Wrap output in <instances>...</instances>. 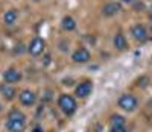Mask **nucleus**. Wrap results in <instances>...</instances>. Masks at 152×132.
Here are the masks:
<instances>
[{
  "mask_svg": "<svg viewBox=\"0 0 152 132\" xmlns=\"http://www.w3.org/2000/svg\"><path fill=\"white\" fill-rule=\"evenodd\" d=\"M26 115L18 108H14L8 112L5 128L8 132H24L26 131Z\"/></svg>",
  "mask_w": 152,
  "mask_h": 132,
  "instance_id": "nucleus-1",
  "label": "nucleus"
},
{
  "mask_svg": "<svg viewBox=\"0 0 152 132\" xmlns=\"http://www.w3.org/2000/svg\"><path fill=\"white\" fill-rule=\"evenodd\" d=\"M56 103H58V108L62 111V114L67 115V117H72L76 112V109H78V102H76V97L69 94V93L59 94Z\"/></svg>",
  "mask_w": 152,
  "mask_h": 132,
  "instance_id": "nucleus-2",
  "label": "nucleus"
},
{
  "mask_svg": "<svg viewBox=\"0 0 152 132\" xmlns=\"http://www.w3.org/2000/svg\"><path fill=\"white\" fill-rule=\"evenodd\" d=\"M117 106L125 112H134L138 108V99L131 93H123L117 99Z\"/></svg>",
  "mask_w": 152,
  "mask_h": 132,
  "instance_id": "nucleus-3",
  "label": "nucleus"
},
{
  "mask_svg": "<svg viewBox=\"0 0 152 132\" xmlns=\"http://www.w3.org/2000/svg\"><path fill=\"white\" fill-rule=\"evenodd\" d=\"M93 88H94L93 81L85 79V81L79 82L78 85L75 87V97H78V99H87L88 96H91Z\"/></svg>",
  "mask_w": 152,
  "mask_h": 132,
  "instance_id": "nucleus-4",
  "label": "nucleus"
},
{
  "mask_svg": "<svg viewBox=\"0 0 152 132\" xmlns=\"http://www.w3.org/2000/svg\"><path fill=\"white\" fill-rule=\"evenodd\" d=\"M44 49H46V41L41 36H35V38L31 39V43H29L26 50L31 56H40L44 52Z\"/></svg>",
  "mask_w": 152,
  "mask_h": 132,
  "instance_id": "nucleus-5",
  "label": "nucleus"
},
{
  "mask_svg": "<svg viewBox=\"0 0 152 132\" xmlns=\"http://www.w3.org/2000/svg\"><path fill=\"white\" fill-rule=\"evenodd\" d=\"M18 102L23 105V106H34L37 103V93L29 88H24L18 93Z\"/></svg>",
  "mask_w": 152,
  "mask_h": 132,
  "instance_id": "nucleus-6",
  "label": "nucleus"
},
{
  "mask_svg": "<svg viewBox=\"0 0 152 132\" xmlns=\"http://www.w3.org/2000/svg\"><path fill=\"white\" fill-rule=\"evenodd\" d=\"M21 79H23V74L15 67H9V69H6L3 71V81H5V84L14 85V84H18Z\"/></svg>",
  "mask_w": 152,
  "mask_h": 132,
  "instance_id": "nucleus-7",
  "label": "nucleus"
},
{
  "mask_svg": "<svg viewBox=\"0 0 152 132\" xmlns=\"http://www.w3.org/2000/svg\"><path fill=\"white\" fill-rule=\"evenodd\" d=\"M72 59L76 64H87L88 61H91V52L87 47H79L72 53Z\"/></svg>",
  "mask_w": 152,
  "mask_h": 132,
  "instance_id": "nucleus-8",
  "label": "nucleus"
},
{
  "mask_svg": "<svg viewBox=\"0 0 152 132\" xmlns=\"http://www.w3.org/2000/svg\"><path fill=\"white\" fill-rule=\"evenodd\" d=\"M131 35H132V38L135 39V41H138V43H145L146 39H148V36H149V34H148V29L145 28L143 24H134L132 28H131Z\"/></svg>",
  "mask_w": 152,
  "mask_h": 132,
  "instance_id": "nucleus-9",
  "label": "nucleus"
},
{
  "mask_svg": "<svg viewBox=\"0 0 152 132\" xmlns=\"http://www.w3.org/2000/svg\"><path fill=\"white\" fill-rule=\"evenodd\" d=\"M0 94H2V97L5 100H12V99H15L18 96L15 87L14 85H9V84H3L2 87H0Z\"/></svg>",
  "mask_w": 152,
  "mask_h": 132,
  "instance_id": "nucleus-10",
  "label": "nucleus"
},
{
  "mask_svg": "<svg viewBox=\"0 0 152 132\" xmlns=\"http://www.w3.org/2000/svg\"><path fill=\"white\" fill-rule=\"evenodd\" d=\"M122 11V5L119 2H110L107 3L104 8H102V14L105 17H113V15H116L119 14V12Z\"/></svg>",
  "mask_w": 152,
  "mask_h": 132,
  "instance_id": "nucleus-11",
  "label": "nucleus"
},
{
  "mask_svg": "<svg viewBox=\"0 0 152 132\" xmlns=\"http://www.w3.org/2000/svg\"><path fill=\"white\" fill-rule=\"evenodd\" d=\"M17 20H18V11L17 9H8L6 12H5V15H3V21H5V24L6 26H14L15 23H17Z\"/></svg>",
  "mask_w": 152,
  "mask_h": 132,
  "instance_id": "nucleus-12",
  "label": "nucleus"
},
{
  "mask_svg": "<svg viewBox=\"0 0 152 132\" xmlns=\"http://www.w3.org/2000/svg\"><path fill=\"white\" fill-rule=\"evenodd\" d=\"M113 44H114V47H116L117 50H120V52H123V50L128 49V41H126L125 35H122V34H116V35H114Z\"/></svg>",
  "mask_w": 152,
  "mask_h": 132,
  "instance_id": "nucleus-13",
  "label": "nucleus"
},
{
  "mask_svg": "<svg viewBox=\"0 0 152 132\" xmlns=\"http://www.w3.org/2000/svg\"><path fill=\"white\" fill-rule=\"evenodd\" d=\"M108 122H110V128H120L126 125V118L120 114H111Z\"/></svg>",
  "mask_w": 152,
  "mask_h": 132,
  "instance_id": "nucleus-14",
  "label": "nucleus"
},
{
  "mask_svg": "<svg viewBox=\"0 0 152 132\" xmlns=\"http://www.w3.org/2000/svg\"><path fill=\"white\" fill-rule=\"evenodd\" d=\"M61 28L64 29L66 32L75 31V29H76V21H75V18L70 17V15H66L64 18H62V21H61Z\"/></svg>",
  "mask_w": 152,
  "mask_h": 132,
  "instance_id": "nucleus-15",
  "label": "nucleus"
},
{
  "mask_svg": "<svg viewBox=\"0 0 152 132\" xmlns=\"http://www.w3.org/2000/svg\"><path fill=\"white\" fill-rule=\"evenodd\" d=\"M110 132H128L126 126H120V128H110Z\"/></svg>",
  "mask_w": 152,
  "mask_h": 132,
  "instance_id": "nucleus-16",
  "label": "nucleus"
},
{
  "mask_svg": "<svg viewBox=\"0 0 152 132\" xmlns=\"http://www.w3.org/2000/svg\"><path fill=\"white\" fill-rule=\"evenodd\" d=\"M3 111V106H2V103H0V112H2Z\"/></svg>",
  "mask_w": 152,
  "mask_h": 132,
  "instance_id": "nucleus-17",
  "label": "nucleus"
},
{
  "mask_svg": "<svg viewBox=\"0 0 152 132\" xmlns=\"http://www.w3.org/2000/svg\"><path fill=\"white\" fill-rule=\"evenodd\" d=\"M32 2H41V0H32Z\"/></svg>",
  "mask_w": 152,
  "mask_h": 132,
  "instance_id": "nucleus-18",
  "label": "nucleus"
}]
</instances>
